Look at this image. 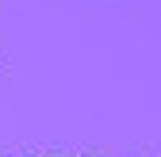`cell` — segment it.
Masks as SVG:
<instances>
[]
</instances>
